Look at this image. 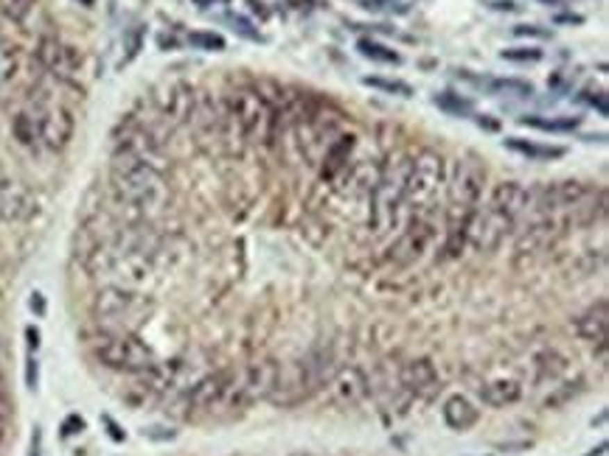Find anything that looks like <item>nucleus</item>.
Instances as JSON below:
<instances>
[{
    "label": "nucleus",
    "instance_id": "b1692460",
    "mask_svg": "<svg viewBox=\"0 0 609 456\" xmlns=\"http://www.w3.org/2000/svg\"><path fill=\"white\" fill-rule=\"evenodd\" d=\"M360 53L362 56H368V59H374V62H385V64H396L399 62V53L396 51H390V48H385V45H379V42H374V40H360Z\"/></svg>",
    "mask_w": 609,
    "mask_h": 456
},
{
    "label": "nucleus",
    "instance_id": "4be33fe9",
    "mask_svg": "<svg viewBox=\"0 0 609 456\" xmlns=\"http://www.w3.org/2000/svg\"><path fill=\"white\" fill-rule=\"evenodd\" d=\"M508 148L519 151V155H528V157H536V160H553V157H562L565 151L562 148H548V146H533V143H522L517 137H508L506 140Z\"/></svg>",
    "mask_w": 609,
    "mask_h": 456
},
{
    "label": "nucleus",
    "instance_id": "0eeeda50",
    "mask_svg": "<svg viewBox=\"0 0 609 456\" xmlns=\"http://www.w3.org/2000/svg\"><path fill=\"white\" fill-rule=\"evenodd\" d=\"M511 230H514V221L486 204L483 210H475V216H472L469 233H466V244L475 247L478 252H494L506 241V236Z\"/></svg>",
    "mask_w": 609,
    "mask_h": 456
},
{
    "label": "nucleus",
    "instance_id": "6e6552de",
    "mask_svg": "<svg viewBox=\"0 0 609 456\" xmlns=\"http://www.w3.org/2000/svg\"><path fill=\"white\" fill-rule=\"evenodd\" d=\"M433 236H435V230H433L430 218L413 216V221L404 227V233L390 244V249H387V263H393V266H399V269L416 263V261L427 252V247L433 244Z\"/></svg>",
    "mask_w": 609,
    "mask_h": 456
},
{
    "label": "nucleus",
    "instance_id": "ddd939ff",
    "mask_svg": "<svg viewBox=\"0 0 609 456\" xmlns=\"http://www.w3.org/2000/svg\"><path fill=\"white\" fill-rule=\"evenodd\" d=\"M326 387L331 389V398H334L337 406L349 409V406H357V403L365 401V395H368V378L357 367H343V369H337L331 375V381Z\"/></svg>",
    "mask_w": 609,
    "mask_h": 456
},
{
    "label": "nucleus",
    "instance_id": "4c0bfd02",
    "mask_svg": "<svg viewBox=\"0 0 609 456\" xmlns=\"http://www.w3.org/2000/svg\"><path fill=\"white\" fill-rule=\"evenodd\" d=\"M514 31H517L519 37H528V34H531V37H545V31H536L533 26H517Z\"/></svg>",
    "mask_w": 609,
    "mask_h": 456
},
{
    "label": "nucleus",
    "instance_id": "e433bc0d",
    "mask_svg": "<svg viewBox=\"0 0 609 456\" xmlns=\"http://www.w3.org/2000/svg\"><path fill=\"white\" fill-rule=\"evenodd\" d=\"M26 339H28V350L40 347V331L37 328H26Z\"/></svg>",
    "mask_w": 609,
    "mask_h": 456
},
{
    "label": "nucleus",
    "instance_id": "c03bdc74",
    "mask_svg": "<svg viewBox=\"0 0 609 456\" xmlns=\"http://www.w3.org/2000/svg\"><path fill=\"white\" fill-rule=\"evenodd\" d=\"M82 3H85V6H90V3H93V0H82Z\"/></svg>",
    "mask_w": 609,
    "mask_h": 456
},
{
    "label": "nucleus",
    "instance_id": "4468645a",
    "mask_svg": "<svg viewBox=\"0 0 609 456\" xmlns=\"http://www.w3.org/2000/svg\"><path fill=\"white\" fill-rule=\"evenodd\" d=\"M399 384H401L404 392L419 395V398H430L438 389L435 364L430 358H410L399 369Z\"/></svg>",
    "mask_w": 609,
    "mask_h": 456
},
{
    "label": "nucleus",
    "instance_id": "bb28decb",
    "mask_svg": "<svg viewBox=\"0 0 609 456\" xmlns=\"http://www.w3.org/2000/svg\"><path fill=\"white\" fill-rule=\"evenodd\" d=\"M188 42L194 48H206V51H222L225 48V40L214 31H194V34H188Z\"/></svg>",
    "mask_w": 609,
    "mask_h": 456
},
{
    "label": "nucleus",
    "instance_id": "2f4dec72",
    "mask_svg": "<svg viewBox=\"0 0 609 456\" xmlns=\"http://www.w3.org/2000/svg\"><path fill=\"white\" fill-rule=\"evenodd\" d=\"M85 428V420L79 414H71L65 423H62V437H71V434H79Z\"/></svg>",
    "mask_w": 609,
    "mask_h": 456
},
{
    "label": "nucleus",
    "instance_id": "f8f14e48",
    "mask_svg": "<svg viewBox=\"0 0 609 456\" xmlns=\"http://www.w3.org/2000/svg\"><path fill=\"white\" fill-rule=\"evenodd\" d=\"M233 381V372H211L206 378L188 389V417H199V414H211L217 412V406H222L228 387Z\"/></svg>",
    "mask_w": 609,
    "mask_h": 456
},
{
    "label": "nucleus",
    "instance_id": "473e14b6",
    "mask_svg": "<svg viewBox=\"0 0 609 456\" xmlns=\"http://www.w3.org/2000/svg\"><path fill=\"white\" fill-rule=\"evenodd\" d=\"M37 378H40L37 361H34V358H28V361H26V384H28V389H37Z\"/></svg>",
    "mask_w": 609,
    "mask_h": 456
},
{
    "label": "nucleus",
    "instance_id": "1a4fd4ad",
    "mask_svg": "<svg viewBox=\"0 0 609 456\" xmlns=\"http://www.w3.org/2000/svg\"><path fill=\"white\" fill-rule=\"evenodd\" d=\"M37 123H40V143L51 151H62L74 137L76 121L74 112L67 109L65 104H53V101H42L37 109Z\"/></svg>",
    "mask_w": 609,
    "mask_h": 456
},
{
    "label": "nucleus",
    "instance_id": "a878e982",
    "mask_svg": "<svg viewBox=\"0 0 609 456\" xmlns=\"http://www.w3.org/2000/svg\"><path fill=\"white\" fill-rule=\"evenodd\" d=\"M26 216V196H0V221Z\"/></svg>",
    "mask_w": 609,
    "mask_h": 456
},
{
    "label": "nucleus",
    "instance_id": "f257e3e1",
    "mask_svg": "<svg viewBox=\"0 0 609 456\" xmlns=\"http://www.w3.org/2000/svg\"><path fill=\"white\" fill-rule=\"evenodd\" d=\"M110 179H112V193L121 204L132 210H155L166 202V179L158 168L147 166L129 151H118L112 155L110 166Z\"/></svg>",
    "mask_w": 609,
    "mask_h": 456
},
{
    "label": "nucleus",
    "instance_id": "58836bf2",
    "mask_svg": "<svg viewBox=\"0 0 609 456\" xmlns=\"http://www.w3.org/2000/svg\"><path fill=\"white\" fill-rule=\"evenodd\" d=\"M6 428H9V420H6V409L0 406V442L6 439Z\"/></svg>",
    "mask_w": 609,
    "mask_h": 456
},
{
    "label": "nucleus",
    "instance_id": "37998d69",
    "mask_svg": "<svg viewBox=\"0 0 609 456\" xmlns=\"http://www.w3.org/2000/svg\"><path fill=\"white\" fill-rule=\"evenodd\" d=\"M365 3H371L368 9H382V3H385V0H365Z\"/></svg>",
    "mask_w": 609,
    "mask_h": 456
},
{
    "label": "nucleus",
    "instance_id": "393cba45",
    "mask_svg": "<svg viewBox=\"0 0 609 456\" xmlns=\"http://www.w3.org/2000/svg\"><path fill=\"white\" fill-rule=\"evenodd\" d=\"M37 0H0V12H3L9 20H26L31 15Z\"/></svg>",
    "mask_w": 609,
    "mask_h": 456
},
{
    "label": "nucleus",
    "instance_id": "412c9836",
    "mask_svg": "<svg viewBox=\"0 0 609 456\" xmlns=\"http://www.w3.org/2000/svg\"><path fill=\"white\" fill-rule=\"evenodd\" d=\"M12 132H15V137H17L20 146L34 148V146L40 143V123H37V115L28 112V109H26V112H17L15 121H12Z\"/></svg>",
    "mask_w": 609,
    "mask_h": 456
},
{
    "label": "nucleus",
    "instance_id": "5701e85b",
    "mask_svg": "<svg viewBox=\"0 0 609 456\" xmlns=\"http://www.w3.org/2000/svg\"><path fill=\"white\" fill-rule=\"evenodd\" d=\"M17 67H20V56H17V48L0 40V85L12 82L17 76Z\"/></svg>",
    "mask_w": 609,
    "mask_h": 456
},
{
    "label": "nucleus",
    "instance_id": "a19ab883",
    "mask_svg": "<svg viewBox=\"0 0 609 456\" xmlns=\"http://www.w3.org/2000/svg\"><path fill=\"white\" fill-rule=\"evenodd\" d=\"M603 450H606V442H601L598 448H592L590 453H584V456H603Z\"/></svg>",
    "mask_w": 609,
    "mask_h": 456
},
{
    "label": "nucleus",
    "instance_id": "dca6fc26",
    "mask_svg": "<svg viewBox=\"0 0 609 456\" xmlns=\"http://www.w3.org/2000/svg\"><path fill=\"white\" fill-rule=\"evenodd\" d=\"M525 204H528V188L519 182H500V185H494V191L489 196V207L508 216L514 224L522 218Z\"/></svg>",
    "mask_w": 609,
    "mask_h": 456
},
{
    "label": "nucleus",
    "instance_id": "f3484780",
    "mask_svg": "<svg viewBox=\"0 0 609 456\" xmlns=\"http://www.w3.org/2000/svg\"><path fill=\"white\" fill-rule=\"evenodd\" d=\"M354 146H357V137H354V134H340V137H337V140L326 148V155H323V160H320V177L328 179V182H334L337 177H343V174L349 171V157H351Z\"/></svg>",
    "mask_w": 609,
    "mask_h": 456
},
{
    "label": "nucleus",
    "instance_id": "7ed1b4c3",
    "mask_svg": "<svg viewBox=\"0 0 609 456\" xmlns=\"http://www.w3.org/2000/svg\"><path fill=\"white\" fill-rule=\"evenodd\" d=\"M228 109L233 112L242 134L247 143L256 146H269L276 140L278 132V121H276V109L269 107V101L258 93V90H239L231 96Z\"/></svg>",
    "mask_w": 609,
    "mask_h": 456
},
{
    "label": "nucleus",
    "instance_id": "79ce46f5",
    "mask_svg": "<svg viewBox=\"0 0 609 456\" xmlns=\"http://www.w3.org/2000/svg\"><path fill=\"white\" fill-rule=\"evenodd\" d=\"M6 398V381H3V372H0V401Z\"/></svg>",
    "mask_w": 609,
    "mask_h": 456
},
{
    "label": "nucleus",
    "instance_id": "c9c22d12",
    "mask_svg": "<svg viewBox=\"0 0 609 456\" xmlns=\"http://www.w3.org/2000/svg\"><path fill=\"white\" fill-rule=\"evenodd\" d=\"M40 450H42V434H40V428H34V437H31V450H28V456H40Z\"/></svg>",
    "mask_w": 609,
    "mask_h": 456
},
{
    "label": "nucleus",
    "instance_id": "423d86ee",
    "mask_svg": "<svg viewBox=\"0 0 609 456\" xmlns=\"http://www.w3.org/2000/svg\"><path fill=\"white\" fill-rule=\"evenodd\" d=\"M441 182H444V157L435 155V151L416 155L408 174V188H404V207H413L416 213L427 207L435 199Z\"/></svg>",
    "mask_w": 609,
    "mask_h": 456
},
{
    "label": "nucleus",
    "instance_id": "7c9ffc66",
    "mask_svg": "<svg viewBox=\"0 0 609 456\" xmlns=\"http://www.w3.org/2000/svg\"><path fill=\"white\" fill-rule=\"evenodd\" d=\"M435 104H438V107H444V109H449V112H458V115H460V112H472V104H469V101H458V98H452L449 93L438 96V98H435Z\"/></svg>",
    "mask_w": 609,
    "mask_h": 456
},
{
    "label": "nucleus",
    "instance_id": "20e7f679",
    "mask_svg": "<svg viewBox=\"0 0 609 456\" xmlns=\"http://www.w3.org/2000/svg\"><path fill=\"white\" fill-rule=\"evenodd\" d=\"M93 314L99 317V322H104V333H132L129 322H144L149 314V302L135 291L110 286L96 294Z\"/></svg>",
    "mask_w": 609,
    "mask_h": 456
},
{
    "label": "nucleus",
    "instance_id": "f03ea898",
    "mask_svg": "<svg viewBox=\"0 0 609 456\" xmlns=\"http://www.w3.org/2000/svg\"><path fill=\"white\" fill-rule=\"evenodd\" d=\"M413 157L401 155L379 171L374 188H371V227L374 233H387L396 227L401 207H404V188H408V174H410Z\"/></svg>",
    "mask_w": 609,
    "mask_h": 456
},
{
    "label": "nucleus",
    "instance_id": "39448f33",
    "mask_svg": "<svg viewBox=\"0 0 609 456\" xmlns=\"http://www.w3.org/2000/svg\"><path fill=\"white\" fill-rule=\"evenodd\" d=\"M96 358L115 372H147L155 367V353L147 342H141L135 333H101L93 344Z\"/></svg>",
    "mask_w": 609,
    "mask_h": 456
},
{
    "label": "nucleus",
    "instance_id": "c85d7f7f",
    "mask_svg": "<svg viewBox=\"0 0 609 456\" xmlns=\"http://www.w3.org/2000/svg\"><path fill=\"white\" fill-rule=\"evenodd\" d=\"M503 59H508V62H536V59H542V51H536V48H511V51H503Z\"/></svg>",
    "mask_w": 609,
    "mask_h": 456
},
{
    "label": "nucleus",
    "instance_id": "6ab92c4d",
    "mask_svg": "<svg viewBox=\"0 0 609 456\" xmlns=\"http://www.w3.org/2000/svg\"><path fill=\"white\" fill-rule=\"evenodd\" d=\"M441 414H444V423H447L452 431H469L472 426L478 423V417H481L478 409H475V403H472L469 398H463V395L447 398Z\"/></svg>",
    "mask_w": 609,
    "mask_h": 456
},
{
    "label": "nucleus",
    "instance_id": "72a5a7b5",
    "mask_svg": "<svg viewBox=\"0 0 609 456\" xmlns=\"http://www.w3.org/2000/svg\"><path fill=\"white\" fill-rule=\"evenodd\" d=\"M101 423L107 426V434H110V439H115V442H124V439H126V434L121 431V426H118V423H112V417H101Z\"/></svg>",
    "mask_w": 609,
    "mask_h": 456
},
{
    "label": "nucleus",
    "instance_id": "9b49d317",
    "mask_svg": "<svg viewBox=\"0 0 609 456\" xmlns=\"http://www.w3.org/2000/svg\"><path fill=\"white\" fill-rule=\"evenodd\" d=\"M37 62L48 76H53L59 82H71L82 73V53L62 40H40Z\"/></svg>",
    "mask_w": 609,
    "mask_h": 456
},
{
    "label": "nucleus",
    "instance_id": "cd10ccee",
    "mask_svg": "<svg viewBox=\"0 0 609 456\" xmlns=\"http://www.w3.org/2000/svg\"><path fill=\"white\" fill-rule=\"evenodd\" d=\"M525 126H536V129H553V132H562V129H573L578 121L576 118H567V121H539V118H522Z\"/></svg>",
    "mask_w": 609,
    "mask_h": 456
},
{
    "label": "nucleus",
    "instance_id": "f704fd0d",
    "mask_svg": "<svg viewBox=\"0 0 609 456\" xmlns=\"http://www.w3.org/2000/svg\"><path fill=\"white\" fill-rule=\"evenodd\" d=\"M28 306H31V311H34L37 317H45V297H42L40 291H34V294H31Z\"/></svg>",
    "mask_w": 609,
    "mask_h": 456
},
{
    "label": "nucleus",
    "instance_id": "ea45409f",
    "mask_svg": "<svg viewBox=\"0 0 609 456\" xmlns=\"http://www.w3.org/2000/svg\"><path fill=\"white\" fill-rule=\"evenodd\" d=\"M590 104H592V107L598 104V112L606 115V98H603V93H598V98H590Z\"/></svg>",
    "mask_w": 609,
    "mask_h": 456
},
{
    "label": "nucleus",
    "instance_id": "aec40b11",
    "mask_svg": "<svg viewBox=\"0 0 609 456\" xmlns=\"http://www.w3.org/2000/svg\"><path fill=\"white\" fill-rule=\"evenodd\" d=\"M522 398V389L517 381H508V378H500V381H492L481 389V401L486 406H494V409H503V406H511Z\"/></svg>",
    "mask_w": 609,
    "mask_h": 456
},
{
    "label": "nucleus",
    "instance_id": "9d476101",
    "mask_svg": "<svg viewBox=\"0 0 609 456\" xmlns=\"http://www.w3.org/2000/svg\"><path fill=\"white\" fill-rule=\"evenodd\" d=\"M486 185V168L478 160H458L452 166L449 177V204H463V207H478Z\"/></svg>",
    "mask_w": 609,
    "mask_h": 456
},
{
    "label": "nucleus",
    "instance_id": "a18cd8bd",
    "mask_svg": "<svg viewBox=\"0 0 609 456\" xmlns=\"http://www.w3.org/2000/svg\"><path fill=\"white\" fill-rule=\"evenodd\" d=\"M292 456H306V453H292Z\"/></svg>",
    "mask_w": 609,
    "mask_h": 456
},
{
    "label": "nucleus",
    "instance_id": "a211bd4d",
    "mask_svg": "<svg viewBox=\"0 0 609 456\" xmlns=\"http://www.w3.org/2000/svg\"><path fill=\"white\" fill-rule=\"evenodd\" d=\"M606 325H609V311H606V299H598L592 308H587L576 319V333L587 342L603 344L606 342Z\"/></svg>",
    "mask_w": 609,
    "mask_h": 456
},
{
    "label": "nucleus",
    "instance_id": "2eb2a0df",
    "mask_svg": "<svg viewBox=\"0 0 609 456\" xmlns=\"http://www.w3.org/2000/svg\"><path fill=\"white\" fill-rule=\"evenodd\" d=\"M194 104H197L194 87L185 85V82H172L158 96V107H160L163 118L172 121V123H188L191 112H194Z\"/></svg>",
    "mask_w": 609,
    "mask_h": 456
},
{
    "label": "nucleus",
    "instance_id": "c756f323",
    "mask_svg": "<svg viewBox=\"0 0 609 456\" xmlns=\"http://www.w3.org/2000/svg\"><path fill=\"white\" fill-rule=\"evenodd\" d=\"M365 85L371 87H379V90H387V93H399V96H410L413 90L401 82H385V79H365Z\"/></svg>",
    "mask_w": 609,
    "mask_h": 456
}]
</instances>
